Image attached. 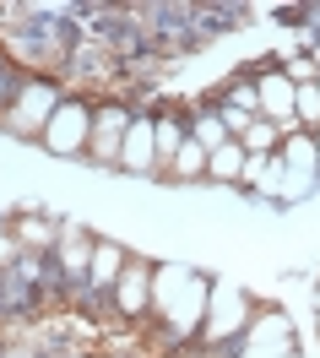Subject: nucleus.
Here are the masks:
<instances>
[{"instance_id": "obj_1", "label": "nucleus", "mask_w": 320, "mask_h": 358, "mask_svg": "<svg viewBox=\"0 0 320 358\" xmlns=\"http://www.w3.org/2000/svg\"><path fill=\"white\" fill-rule=\"evenodd\" d=\"M49 141H54V152H76V147H82V141H87V109H60V120H54V136H49Z\"/></svg>"}]
</instances>
